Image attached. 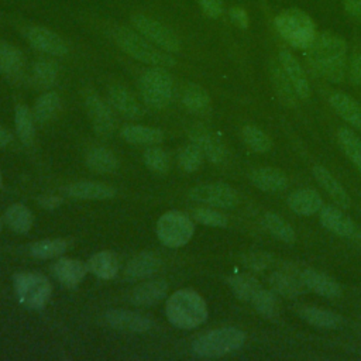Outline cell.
Returning <instances> with one entry per match:
<instances>
[{"label":"cell","instance_id":"6da1fadb","mask_svg":"<svg viewBox=\"0 0 361 361\" xmlns=\"http://www.w3.org/2000/svg\"><path fill=\"white\" fill-rule=\"evenodd\" d=\"M312 69L329 82L340 83L347 72V45L338 35L324 32L316 35L306 48Z\"/></svg>","mask_w":361,"mask_h":361},{"label":"cell","instance_id":"7a4b0ae2","mask_svg":"<svg viewBox=\"0 0 361 361\" xmlns=\"http://www.w3.org/2000/svg\"><path fill=\"white\" fill-rule=\"evenodd\" d=\"M165 313L172 326L183 330L203 324L209 314L204 299L192 289L173 292L165 303Z\"/></svg>","mask_w":361,"mask_h":361},{"label":"cell","instance_id":"3957f363","mask_svg":"<svg viewBox=\"0 0 361 361\" xmlns=\"http://www.w3.org/2000/svg\"><path fill=\"white\" fill-rule=\"evenodd\" d=\"M245 343V333L238 327L227 326L210 330L192 343V351L197 357L216 358L241 348Z\"/></svg>","mask_w":361,"mask_h":361},{"label":"cell","instance_id":"277c9868","mask_svg":"<svg viewBox=\"0 0 361 361\" xmlns=\"http://www.w3.org/2000/svg\"><path fill=\"white\" fill-rule=\"evenodd\" d=\"M113 38L126 54L144 63L161 68H169L175 65V59L171 55L158 49L142 34L127 28H116L113 31Z\"/></svg>","mask_w":361,"mask_h":361},{"label":"cell","instance_id":"5b68a950","mask_svg":"<svg viewBox=\"0 0 361 361\" xmlns=\"http://www.w3.org/2000/svg\"><path fill=\"white\" fill-rule=\"evenodd\" d=\"M274 24L278 34L296 48H307L316 37L313 20L298 8L283 10L275 17Z\"/></svg>","mask_w":361,"mask_h":361},{"label":"cell","instance_id":"8992f818","mask_svg":"<svg viewBox=\"0 0 361 361\" xmlns=\"http://www.w3.org/2000/svg\"><path fill=\"white\" fill-rule=\"evenodd\" d=\"M13 286L18 302L30 309H42L48 303L52 286L48 278L37 272H18L13 276Z\"/></svg>","mask_w":361,"mask_h":361},{"label":"cell","instance_id":"52a82bcc","mask_svg":"<svg viewBox=\"0 0 361 361\" xmlns=\"http://www.w3.org/2000/svg\"><path fill=\"white\" fill-rule=\"evenodd\" d=\"M140 90L144 102L154 107H166L173 96V79L171 73L161 66L147 69L140 78Z\"/></svg>","mask_w":361,"mask_h":361},{"label":"cell","instance_id":"ba28073f","mask_svg":"<svg viewBox=\"0 0 361 361\" xmlns=\"http://www.w3.org/2000/svg\"><path fill=\"white\" fill-rule=\"evenodd\" d=\"M193 233V221L178 210L164 213L157 221V235L159 241L171 248H178L189 243Z\"/></svg>","mask_w":361,"mask_h":361},{"label":"cell","instance_id":"9c48e42d","mask_svg":"<svg viewBox=\"0 0 361 361\" xmlns=\"http://www.w3.org/2000/svg\"><path fill=\"white\" fill-rule=\"evenodd\" d=\"M193 202L207 204L216 209H233L238 204V193L234 188L223 182L197 185L189 192Z\"/></svg>","mask_w":361,"mask_h":361},{"label":"cell","instance_id":"30bf717a","mask_svg":"<svg viewBox=\"0 0 361 361\" xmlns=\"http://www.w3.org/2000/svg\"><path fill=\"white\" fill-rule=\"evenodd\" d=\"M133 24L140 34H142L147 39L161 47L162 49L168 52H178L180 49V41L178 35L168 25L144 14L133 16Z\"/></svg>","mask_w":361,"mask_h":361},{"label":"cell","instance_id":"8fae6325","mask_svg":"<svg viewBox=\"0 0 361 361\" xmlns=\"http://www.w3.org/2000/svg\"><path fill=\"white\" fill-rule=\"evenodd\" d=\"M85 106L93 130L103 137L111 135L116 127V118L110 106L96 93H87L85 96Z\"/></svg>","mask_w":361,"mask_h":361},{"label":"cell","instance_id":"7c38bea8","mask_svg":"<svg viewBox=\"0 0 361 361\" xmlns=\"http://www.w3.org/2000/svg\"><path fill=\"white\" fill-rule=\"evenodd\" d=\"M25 38L32 45V48L51 55V56H63L68 54L66 42L52 30L34 25L25 30Z\"/></svg>","mask_w":361,"mask_h":361},{"label":"cell","instance_id":"4fadbf2b","mask_svg":"<svg viewBox=\"0 0 361 361\" xmlns=\"http://www.w3.org/2000/svg\"><path fill=\"white\" fill-rule=\"evenodd\" d=\"M104 319L109 326L117 330L124 331H134V333H144L152 329L154 322L137 312L126 310V309H111L107 310Z\"/></svg>","mask_w":361,"mask_h":361},{"label":"cell","instance_id":"5bb4252c","mask_svg":"<svg viewBox=\"0 0 361 361\" xmlns=\"http://www.w3.org/2000/svg\"><path fill=\"white\" fill-rule=\"evenodd\" d=\"M299 276L303 285L306 286V289L314 292L319 296H323L327 299H336V298H340L343 293L341 286L334 278L317 269L305 268L299 272Z\"/></svg>","mask_w":361,"mask_h":361},{"label":"cell","instance_id":"9a60e30c","mask_svg":"<svg viewBox=\"0 0 361 361\" xmlns=\"http://www.w3.org/2000/svg\"><path fill=\"white\" fill-rule=\"evenodd\" d=\"M279 63L286 73L288 79L290 80L296 94L299 99H309L310 96V85L306 78V73L299 63V61L286 49H282L279 52Z\"/></svg>","mask_w":361,"mask_h":361},{"label":"cell","instance_id":"2e32d148","mask_svg":"<svg viewBox=\"0 0 361 361\" xmlns=\"http://www.w3.org/2000/svg\"><path fill=\"white\" fill-rule=\"evenodd\" d=\"M251 183L265 193H279L288 189V176L278 168L262 166L257 168L250 175Z\"/></svg>","mask_w":361,"mask_h":361},{"label":"cell","instance_id":"e0dca14e","mask_svg":"<svg viewBox=\"0 0 361 361\" xmlns=\"http://www.w3.org/2000/svg\"><path fill=\"white\" fill-rule=\"evenodd\" d=\"M25 61L23 52L13 44L0 41V73L8 80L18 82L24 75Z\"/></svg>","mask_w":361,"mask_h":361},{"label":"cell","instance_id":"ac0fdd59","mask_svg":"<svg viewBox=\"0 0 361 361\" xmlns=\"http://www.w3.org/2000/svg\"><path fill=\"white\" fill-rule=\"evenodd\" d=\"M312 173L317 183L322 186V189L334 200V203H337L340 209H348L351 206V199L347 190L327 168L322 165H314L312 168Z\"/></svg>","mask_w":361,"mask_h":361},{"label":"cell","instance_id":"d6986e66","mask_svg":"<svg viewBox=\"0 0 361 361\" xmlns=\"http://www.w3.org/2000/svg\"><path fill=\"white\" fill-rule=\"evenodd\" d=\"M320 223L324 228L340 237H351L355 233L354 221L336 206H323L319 212Z\"/></svg>","mask_w":361,"mask_h":361},{"label":"cell","instance_id":"ffe728a7","mask_svg":"<svg viewBox=\"0 0 361 361\" xmlns=\"http://www.w3.org/2000/svg\"><path fill=\"white\" fill-rule=\"evenodd\" d=\"M268 283L276 295L285 299H295L300 296L306 289L299 274L293 275L286 269L274 271L268 278Z\"/></svg>","mask_w":361,"mask_h":361},{"label":"cell","instance_id":"44dd1931","mask_svg":"<svg viewBox=\"0 0 361 361\" xmlns=\"http://www.w3.org/2000/svg\"><path fill=\"white\" fill-rule=\"evenodd\" d=\"M168 292V283L164 279H149L138 283L130 293V300L135 306H154L161 302Z\"/></svg>","mask_w":361,"mask_h":361},{"label":"cell","instance_id":"7402d4cb","mask_svg":"<svg viewBox=\"0 0 361 361\" xmlns=\"http://www.w3.org/2000/svg\"><path fill=\"white\" fill-rule=\"evenodd\" d=\"M288 206L299 216H313L324 206L323 197L314 189L303 188L292 192L288 196Z\"/></svg>","mask_w":361,"mask_h":361},{"label":"cell","instance_id":"603a6c76","mask_svg":"<svg viewBox=\"0 0 361 361\" xmlns=\"http://www.w3.org/2000/svg\"><path fill=\"white\" fill-rule=\"evenodd\" d=\"M109 102L121 116L131 120L140 118L144 113L138 99L128 89L118 85L110 87Z\"/></svg>","mask_w":361,"mask_h":361},{"label":"cell","instance_id":"cb8c5ba5","mask_svg":"<svg viewBox=\"0 0 361 361\" xmlns=\"http://www.w3.org/2000/svg\"><path fill=\"white\" fill-rule=\"evenodd\" d=\"M63 192L65 195L75 199H96V200L110 199L116 195V190L111 186L100 182H92V180L73 182L65 186Z\"/></svg>","mask_w":361,"mask_h":361},{"label":"cell","instance_id":"d4e9b609","mask_svg":"<svg viewBox=\"0 0 361 361\" xmlns=\"http://www.w3.org/2000/svg\"><path fill=\"white\" fill-rule=\"evenodd\" d=\"M87 272V265L80 259L73 258H59L54 264L55 278L66 288H75L85 278Z\"/></svg>","mask_w":361,"mask_h":361},{"label":"cell","instance_id":"484cf974","mask_svg":"<svg viewBox=\"0 0 361 361\" xmlns=\"http://www.w3.org/2000/svg\"><path fill=\"white\" fill-rule=\"evenodd\" d=\"M190 138H192V142L202 149L204 158H207L210 162L220 164L224 161L226 158L224 144L214 134L203 128H196L190 133Z\"/></svg>","mask_w":361,"mask_h":361},{"label":"cell","instance_id":"4316f807","mask_svg":"<svg viewBox=\"0 0 361 361\" xmlns=\"http://www.w3.org/2000/svg\"><path fill=\"white\" fill-rule=\"evenodd\" d=\"M329 103L344 121L361 130V104L355 99L345 93L336 92L330 94Z\"/></svg>","mask_w":361,"mask_h":361},{"label":"cell","instance_id":"83f0119b","mask_svg":"<svg viewBox=\"0 0 361 361\" xmlns=\"http://www.w3.org/2000/svg\"><path fill=\"white\" fill-rule=\"evenodd\" d=\"M299 316L307 324L317 327V329H324V330H336V329L341 327V324H343L341 314H338L333 310L314 307V306H306V307L300 309Z\"/></svg>","mask_w":361,"mask_h":361},{"label":"cell","instance_id":"f1b7e54d","mask_svg":"<svg viewBox=\"0 0 361 361\" xmlns=\"http://www.w3.org/2000/svg\"><path fill=\"white\" fill-rule=\"evenodd\" d=\"M159 268L161 259L155 254L144 251L128 261L126 267V275L130 279H142L152 276Z\"/></svg>","mask_w":361,"mask_h":361},{"label":"cell","instance_id":"f546056e","mask_svg":"<svg viewBox=\"0 0 361 361\" xmlns=\"http://www.w3.org/2000/svg\"><path fill=\"white\" fill-rule=\"evenodd\" d=\"M120 135L124 141L134 145H155L164 140V131L147 126H126Z\"/></svg>","mask_w":361,"mask_h":361},{"label":"cell","instance_id":"4dcf8cb0","mask_svg":"<svg viewBox=\"0 0 361 361\" xmlns=\"http://www.w3.org/2000/svg\"><path fill=\"white\" fill-rule=\"evenodd\" d=\"M87 271L102 279H113L118 272L117 257L111 251H99L87 261Z\"/></svg>","mask_w":361,"mask_h":361},{"label":"cell","instance_id":"1f68e13d","mask_svg":"<svg viewBox=\"0 0 361 361\" xmlns=\"http://www.w3.org/2000/svg\"><path fill=\"white\" fill-rule=\"evenodd\" d=\"M251 306L255 309V312L262 316L267 320H276L281 314L279 302L276 298V293L271 289L261 288L250 300Z\"/></svg>","mask_w":361,"mask_h":361},{"label":"cell","instance_id":"d6a6232c","mask_svg":"<svg viewBox=\"0 0 361 361\" xmlns=\"http://www.w3.org/2000/svg\"><path fill=\"white\" fill-rule=\"evenodd\" d=\"M59 76V66L54 59H39L32 65L31 80L39 89L52 87Z\"/></svg>","mask_w":361,"mask_h":361},{"label":"cell","instance_id":"836d02e7","mask_svg":"<svg viewBox=\"0 0 361 361\" xmlns=\"http://www.w3.org/2000/svg\"><path fill=\"white\" fill-rule=\"evenodd\" d=\"M4 223L16 233H27L32 227L34 217L27 206L23 203H14L4 212Z\"/></svg>","mask_w":361,"mask_h":361},{"label":"cell","instance_id":"e575fe53","mask_svg":"<svg viewBox=\"0 0 361 361\" xmlns=\"http://www.w3.org/2000/svg\"><path fill=\"white\" fill-rule=\"evenodd\" d=\"M227 283L235 298L250 302L252 296L262 288L259 281L250 274H234L227 279Z\"/></svg>","mask_w":361,"mask_h":361},{"label":"cell","instance_id":"d590c367","mask_svg":"<svg viewBox=\"0 0 361 361\" xmlns=\"http://www.w3.org/2000/svg\"><path fill=\"white\" fill-rule=\"evenodd\" d=\"M86 165L99 173H111L117 169V158L116 155L103 147H94L86 154Z\"/></svg>","mask_w":361,"mask_h":361},{"label":"cell","instance_id":"8d00e7d4","mask_svg":"<svg viewBox=\"0 0 361 361\" xmlns=\"http://www.w3.org/2000/svg\"><path fill=\"white\" fill-rule=\"evenodd\" d=\"M183 106L195 113V114H204L210 109V96L202 86L196 83H190L185 87L182 96Z\"/></svg>","mask_w":361,"mask_h":361},{"label":"cell","instance_id":"74e56055","mask_svg":"<svg viewBox=\"0 0 361 361\" xmlns=\"http://www.w3.org/2000/svg\"><path fill=\"white\" fill-rule=\"evenodd\" d=\"M59 109H61V97H59V94L52 92V90H49V92L42 93L35 100L32 114H34L35 121L47 123V121L52 120L58 114Z\"/></svg>","mask_w":361,"mask_h":361},{"label":"cell","instance_id":"f35d334b","mask_svg":"<svg viewBox=\"0 0 361 361\" xmlns=\"http://www.w3.org/2000/svg\"><path fill=\"white\" fill-rule=\"evenodd\" d=\"M262 226L269 234H272L275 238H278L282 243L292 244L296 240V233L292 228V226L285 219H282L275 213H271V212L265 213L262 217Z\"/></svg>","mask_w":361,"mask_h":361},{"label":"cell","instance_id":"ab89813d","mask_svg":"<svg viewBox=\"0 0 361 361\" xmlns=\"http://www.w3.org/2000/svg\"><path fill=\"white\" fill-rule=\"evenodd\" d=\"M14 123H16V131L20 141L25 145H30L35 137V124H34L35 118L27 106L24 104L16 106Z\"/></svg>","mask_w":361,"mask_h":361},{"label":"cell","instance_id":"60d3db41","mask_svg":"<svg viewBox=\"0 0 361 361\" xmlns=\"http://www.w3.org/2000/svg\"><path fill=\"white\" fill-rule=\"evenodd\" d=\"M337 140L347 158L361 172V138L350 128L341 127L337 131Z\"/></svg>","mask_w":361,"mask_h":361},{"label":"cell","instance_id":"b9f144b4","mask_svg":"<svg viewBox=\"0 0 361 361\" xmlns=\"http://www.w3.org/2000/svg\"><path fill=\"white\" fill-rule=\"evenodd\" d=\"M68 248V243L66 240L62 238H52V240H41V241H35L30 245V254L34 258H39V259H48V258H54V257H59L62 255Z\"/></svg>","mask_w":361,"mask_h":361},{"label":"cell","instance_id":"7bdbcfd3","mask_svg":"<svg viewBox=\"0 0 361 361\" xmlns=\"http://www.w3.org/2000/svg\"><path fill=\"white\" fill-rule=\"evenodd\" d=\"M241 135L244 142L248 145V148L255 152L262 154V152H268L272 148L271 138L261 128L255 126L247 124L245 127H243Z\"/></svg>","mask_w":361,"mask_h":361},{"label":"cell","instance_id":"ee69618b","mask_svg":"<svg viewBox=\"0 0 361 361\" xmlns=\"http://www.w3.org/2000/svg\"><path fill=\"white\" fill-rule=\"evenodd\" d=\"M204 155L196 144L183 145L178 152V164L185 172H195L203 164Z\"/></svg>","mask_w":361,"mask_h":361},{"label":"cell","instance_id":"f6af8a7d","mask_svg":"<svg viewBox=\"0 0 361 361\" xmlns=\"http://www.w3.org/2000/svg\"><path fill=\"white\" fill-rule=\"evenodd\" d=\"M271 78H272V82H274V86L281 97V100H283V103H288V104H295L296 102V92L290 83V80L288 79L286 73L283 72L282 68H278V66H274L272 71H271Z\"/></svg>","mask_w":361,"mask_h":361},{"label":"cell","instance_id":"bcb514c9","mask_svg":"<svg viewBox=\"0 0 361 361\" xmlns=\"http://www.w3.org/2000/svg\"><path fill=\"white\" fill-rule=\"evenodd\" d=\"M144 164L147 165L148 169L157 173H165L171 168V157L169 154L158 147H151L145 149L144 152Z\"/></svg>","mask_w":361,"mask_h":361},{"label":"cell","instance_id":"7dc6e473","mask_svg":"<svg viewBox=\"0 0 361 361\" xmlns=\"http://www.w3.org/2000/svg\"><path fill=\"white\" fill-rule=\"evenodd\" d=\"M192 216L197 223L209 227H226L228 223L226 214L212 207H197L193 210Z\"/></svg>","mask_w":361,"mask_h":361},{"label":"cell","instance_id":"c3c4849f","mask_svg":"<svg viewBox=\"0 0 361 361\" xmlns=\"http://www.w3.org/2000/svg\"><path fill=\"white\" fill-rule=\"evenodd\" d=\"M243 264L252 271H264L272 265V257L265 252H250L243 257Z\"/></svg>","mask_w":361,"mask_h":361},{"label":"cell","instance_id":"681fc988","mask_svg":"<svg viewBox=\"0 0 361 361\" xmlns=\"http://www.w3.org/2000/svg\"><path fill=\"white\" fill-rule=\"evenodd\" d=\"M200 4L203 13L212 18H216L223 11V3L221 0H197Z\"/></svg>","mask_w":361,"mask_h":361},{"label":"cell","instance_id":"f907efd6","mask_svg":"<svg viewBox=\"0 0 361 361\" xmlns=\"http://www.w3.org/2000/svg\"><path fill=\"white\" fill-rule=\"evenodd\" d=\"M348 78L353 85H361V52L355 54L350 62L348 68Z\"/></svg>","mask_w":361,"mask_h":361},{"label":"cell","instance_id":"816d5d0a","mask_svg":"<svg viewBox=\"0 0 361 361\" xmlns=\"http://www.w3.org/2000/svg\"><path fill=\"white\" fill-rule=\"evenodd\" d=\"M230 20L240 28H247L248 27V16L245 13V10L240 8V7H233L230 10Z\"/></svg>","mask_w":361,"mask_h":361},{"label":"cell","instance_id":"f5cc1de1","mask_svg":"<svg viewBox=\"0 0 361 361\" xmlns=\"http://www.w3.org/2000/svg\"><path fill=\"white\" fill-rule=\"evenodd\" d=\"M38 203L44 209H55V207L61 206L62 199L56 195H42L38 197Z\"/></svg>","mask_w":361,"mask_h":361},{"label":"cell","instance_id":"db71d44e","mask_svg":"<svg viewBox=\"0 0 361 361\" xmlns=\"http://www.w3.org/2000/svg\"><path fill=\"white\" fill-rule=\"evenodd\" d=\"M344 7L351 17L361 20V0H344Z\"/></svg>","mask_w":361,"mask_h":361},{"label":"cell","instance_id":"11a10c76","mask_svg":"<svg viewBox=\"0 0 361 361\" xmlns=\"http://www.w3.org/2000/svg\"><path fill=\"white\" fill-rule=\"evenodd\" d=\"M11 141H13V135L4 127L0 126V147H6Z\"/></svg>","mask_w":361,"mask_h":361},{"label":"cell","instance_id":"9f6ffc18","mask_svg":"<svg viewBox=\"0 0 361 361\" xmlns=\"http://www.w3.org/2000/svg\"><path fill=\"white\" fill-rule=\"evenodd\" d=\"M0 186H1V172H0Z\"/></svg>","mask_w":361,"mask_h":361},{"label":"cell","instance_id":"6f0895ef","mask_svg":"<svg viewBox=\"0 0 361 361\" xmlns=\"http://www.w3.org/2000/svg\"><path fill=\"white\" fill-rule=\"evenodd\" d=\"M0 231H1V221H0Z\"/></svg>","mask_w":361,"mask_h":361}]
</instances>
